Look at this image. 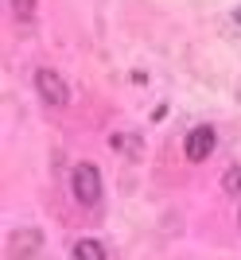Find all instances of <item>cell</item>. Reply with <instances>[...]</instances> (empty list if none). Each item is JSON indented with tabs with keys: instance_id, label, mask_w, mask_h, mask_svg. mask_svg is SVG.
Returning a JSON list of instances; mask_svg holds the SVG:
<instances>
[{
	"instance_id": "2",
	"label": "cell",
	"mask_w": 241,
	"mask_h": 260,
	"mask_svg": "<svg viewBox=\"0 0 241 260\" xmlns=\"http://www.w3.org/2000/svg\"><path fill=\"white\" fill-rule=\"evenodd\" d=\"M35 89H39V98H43L47 105H66V101H70V86H66L55 70H35Z\"/></svg>"
},
{
	"instance_id": "8",
	"label": "cell",
	"mask_w": 241,
	"mask_h": 260,
	"mask_svg": "<svg viewBox=\"0 0 241 260\" xmlns=\"http://www.w3.org/2000/svg\"><path fill=\"white\" fill-rule=\"evenodd\" d=\"M113 148H132V155H136L140 140H136V136H113Z\"/></svg>"
},
{
	"instance_id": "6",
	"label": "cell",
	"mask_w": 241,
	"mask_h": 260,
	"mask_svg": "<svg viewBox=\"0 0 241 260\" xmlns=\"http://www.w3.org/2000/svg\"><path fill=\"white\" fill-rule=\"evenodd\" d=\"M12 12L20 23H32L35 20V0H12Z\"/></svg>"
},
{
	"instance_id": "1",
	"label": "cell",
	"mask_w": 241,
	"mask_h": 260,
	"mask_svg": "<svg viewBox=\"0 0 241 260\" xmlns=\"http://www.w3.org/2000/svg\"><path fill=\"white\" fill-rule=\"evenodd\" d=\"M70 190L82 206H98L101 202V171L94 163H78L74 171H70Z\"/></svg>"
},
{
	"instance_id": "7",
	"label": "cell",
	"mask_w": 241,
	"mask_h": 260,
	"mask_svg": "<svg viewBox=\"0 0 241 260\" xmlns=\"http://www.w3.org/2000/svg\"><path fill=\"white\" fill-rule=\"evenodd\" d=\"M222 183H226V190H230V194L241 198V167H230V171L222 175Z\"/></svg>"
},
{
	"instance_id": "4",
	"label": "cell",
	"mask_w": 241,
	"mask_h": 260,
	"mask_svg": "<svg viewBox=\"0 0 241 260\" xmlns=\"http://www.w3.org/2000/svg\"><path fill=\"white\" fill-rule=\"evenodd\" d=\"M39 245H43V233H39V229H20V233L8 237V252L12 256H35Z\"/></svg>"
},
{
	"instance_id": "3",
	"label": "cell",
	"mask_w": 241,
	"mask_h": 260,
	"mask_svg": "<svg viewBox=\"0 0 241 260\" xmlns=\"http://www.w3.org/2000/svg\"><path fill=\"white\" fill-rule=\"evenodd\" d=\"M214 144H218V136H214V128L210 124H198V128L187 132V140H183V152L191 163H202L210 152H214Z\"/></svg>"
},
{
	"instance_id": "5",
	"label": "cell",
	"mask_w": 241,
	"mask_h": 260,
	"mask_svg": "<svg viewBox=\"0 0 241 260\" xmlns=\"http://www.w3.org/2000/svg\"><path fill=\"white\" fill-rule=\"evenodd\" d=\"M74 256H78V260H105L109 252H105V245H101V241L86 237V241H78V245H74Z\"/></svg>"
}]
</instances>
